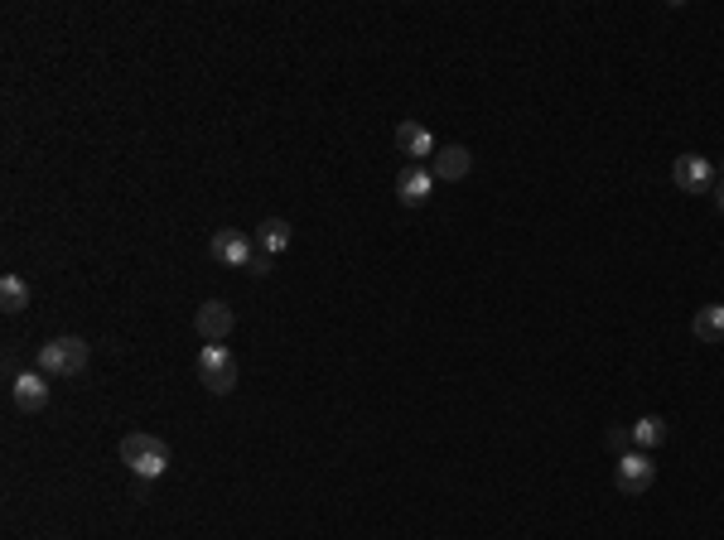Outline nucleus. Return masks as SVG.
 I'll list each match as a JSON object with an SVG mask.
<instances>
[{
    "mask_svg": "<svg viewBox=\"0 0 724 540\" xmlns=\"http://www.w3.org/2000/svg\"><path fill=\"white\" fill-rule=\"evenodd\" d=\"M121 463L136 473L140 483H155V478H165L174 454H169V444L160 434H126L121 439Z\"/></svg>",
    "mask_w": 724,
    "mask_h": 540,
    "instance_id": "obj_1",
    "label": "nucleus"
},
{
    "mask_svg": "<svg viewBox=\"0 0 724 540\" xmlns=\"http://www.w3.org/2000/svg\"><path fill=\"white\" fill-rule=\"evenodd\" d=\"M87 357H92V348H87L83 338H49L44 348H39V372L44 377H78L87 367Z\"/></svg>",
    "mask_w": 724,
    "mask_h": 540,
    "instance_id": "obj_2",
    "label": "nucleus"
},
{
    "mask_svg": "<svg viewBox=\"0 0 724 540\" xmlns=\"http://www.w3.org/2000/svg\"><path fill=\"white\" fill-rule=\"evenodd\" d=\"M198 381L213 391V396H227L232 386H237V362H232V352L223 343H208V348L198 352Z\"/></svg>",
    "mask_w": 724,
    "mask_h": 540,
    "instance_id": "obj_3",
    "label": "nucleus"
},
{
    "mask_svg": "<svg viewBox=\"0 0 724 540\" xmlns=\"http://www.w3.org/2000/svg\"><path fill=\"white\" fill-rule=\"evenodd\" d=\"M671 179H676V189L681 193H715L720 189V169L705 160V155H676Z\"/></svg>",
    "mask_w": 724,
    "mask_h": 540,
    "instance_id": "obj_4",
    "label": "nucleus"
},
{
    "mask_svg": "<svg viewBox=\"0 0 724 540\" xmlns=\"http://www.w3.org/2000/svg\"><path fill=\"white\" fill-rule=\"evenodd\" d=\"M652 483H657V463L647 459V454H623V459H613V487H618L623 497H642Z\"/></svg>",
    "mask_w": 724,
    "mask_h": 540,
    "instance_id": "obj_5",
    "label": "nucleus"
},
{
    "mask_svg": "<svg viewBox=\"0 0 724 540\" xmlns=\"http://www.w3.org/2000/svg\"><path fill=\"white\" fill-rule=\"evenodd\" d=\"M213 261H223V266H237V270H251V261L261 256V246L251 242L247 232H237V227H223V232H213Z\"/></svg>",
    "mask_w": 724,
    "mask_h": 540,
    "instance_id": "obj_6",
    "label": "nucleus"
},
{
    "mask_svg": "<svg viewBox=\"0 0 724 540\" xmlns=\"http://www.w3.org/2000/svg\"><path fill=\"white\" fill-rule=\"evenodd\" d=\"M49 381L44 372H15V381H10V396H15V405L25 410V415H39L44 405H49Z\"/></svg>",
    "mask_w": 724,
    "mask_h": 540,
    "instance_id": "obj_7",
    "label": "nucleus"
},
{
    "mask_svg": "<svg viewBox=\"0 0 724 540\" xmlns=\"http://www.w3.org/2000/svg\"><path fill=\"white\" fill-rule=\"evenodd\" d=\"M396 150L411 164H425V160H435V135L425 131L420 121H401L396 126Z\"/></svg>",
    "mask_w": 724,
    "mask_h": 540,
    "instance_id": "obj_8",
    "label": "nucleus"
},
{
    "mask_svg": "<svg viewBox=\"0 0 724 540\" xmlns=\"http://www.w3.org/2000/svg\"><path fill=\"white\" fill-rule=\"evenodd\" d=\"M430 189H435V174H430L425 164H406L401 179H396V198H401L406 208H420V203L430 198Z\"/></svg>",
    "mask_w": 724,
    "mask_h": 540,
    "instance_id": "obj_9",
    "label": "nucleus"
},
{
    "mask_svg": "<svg viewBox=\"0 0 724 540\" xmlns=\"http://www.w3.org/2000/svg\"><path fill=\"white\" fill-rule=\"evenodd\" d=\"M198 333H203V343H227V333H232V309H227L223 299L198 304Z\"/></svg>",
    "mask_w": 724,
    "mask_h": 540,
    "instance_id": "obj_10",
    "label": "nucleus"
},
{
    "mask_svg": "<svg viewBox=\"0 0 724 540\" xmlns=\"http://www.w3.org/2000/svg\"><path fill=\"white\" fill-rule=\"evenodd\" d=\"M469 169H474V155H469L464 145H440V150H435V160H430V174H435V179H445V184L464 179Z\"/></svg>",
    "mask_w": 724,
    "mask_h": 540,
    "instance_id": "obj_11",
    "label": "nucleus"
},
{
    "mask_svg": "<svg viewBox=\"0 0 724 540\" xmlns=\"http://www.w3.org/2000/svg\"><path fill=\"white\" fill-rule=\"evenodd\" d=\"M691 333H696L700 343H724V304H705V309H696Z\"/></svg>",
    "mask_w": 724,
    "mask_h": 540,
    "instance_id": "obj_12",
    "label": "nucleus"
},
{
    "mask_svg": "<svg viewBox=\"0 0 724 540\" xmlns=\"http://www.w3.org/2000/svg\"><path fill=\"white\" fill-rule=\"evenodd\" d=\"M261 251H266V256H280V251H285V246H290V222H285V217H266V222H261Z\"/></svg>",
    "mask_w": 724,
    "mask_h": 540,
    "instance_id": "obj_13",
    "label": "nucleus"
},
{
    "mask_svg": "<svg viewBox=\"0 0 724 540\" xmlns=\"http://www.w3.org/2000/svg\"><path fill=\"white\" fill-rule=\"evenodd\" d=\"M633 444H638V449L667 444V420H662V415H642L638 425H633Z\"/></svg>",
    "mask_w": 724,
    "mask_h": 540,
    "instance_id": "obj_14",
    "label": "nucleus"
},
{
    "mask_svg": "<svg viewBox=\"0 0 724 540\" xmlns=\"http://www.w3.org/2000/svg\"><path fill=\"white\" fill-rule=\"evenodd\" d=\"M0 304H5V314H20L29 304V285L20 275H5V280H0Z\"/></svg>",
    "mask_w": 724,
    "mask_h": 540,
    "instance_id": "obj_15",
    "label": "nucleus"
},
{
    "mask_svg": "<svg viewBox=\"0 0 724 540\" xmlns=\"http://www.w3.org/2000/svg\"><path fill=\"white\" fill-rule=\"evenodd\" d=\"M604 449H609V454H618V459H623V454H633V430H618V425H613V430L604 434Z\"/></svg>",
    "mask_w": 724,
    "mask_h": 540,
    "instance_id": "obj_16",
    "label": "nucleus"
},
{
    "mask_svg": "<svg viewBox=\"0 0 724 540\" xmlns=\"http://www.w3.org/2000/svg\"><path fill=\"white\" fill-rule=\"evenodd\" d=\"M715 208L724 213V169H720V189H715Z\"/></svg>",
    "mask_w": 724,
    "mask_h": 540,
    "instance_id": "obj_17",
    "label": "nucleus"
}]
</instances>
